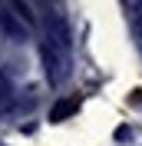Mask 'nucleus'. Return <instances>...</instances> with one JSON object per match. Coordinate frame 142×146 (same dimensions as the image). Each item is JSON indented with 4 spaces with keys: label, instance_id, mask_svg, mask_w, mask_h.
Returning <instances> with one entry per match:
<instances>
[{
    "label": "nucleus",
    "instance_id": "obj_6",
    "mask_svg": "<svg viewBox=\"0 0 142 146\" xmlns=\"http://www.w3.org/2000/svg\"><path fill=\"white\" fill-rule=\"evenodd\" d=\"M132 10V20H135V33H142V3H129Z\"/></svg>",
    "mask_w": 142,
    "mask_h": 146
},
{
    "label": "nucleus",
    "instance_id": "obj_1",
    "mask_svg": "<svg viewBox=\"0 0 142 146\" xmlns=\"http://www.w3.org/2000/svg\"><path fill=\"white\" fill-rule=\"evenodd\" d=\"M43 43L60 50V53H70V27H66V17L56 13L53 7H43Z\"/></svg>",
    "mask_w": 142,
    "mask_h": 146
},
{
    "label": "nucleus",
    "instance_id": "obj_4",
    "mask_svg": "<svg viewBox=\"0 0 142 146\" xmlns=\"http://www.w3.org/2000/svg\"><path fill=\"white\" fill-rule=\"evenodd\" d=\"M13 103H17V96H13V90L7 86V80H0V116H7L10 110H13Z\"/></svg>",
    "mask_w": 142,
    "mask_h": 146
},
{
    "label": "nucleus",
    "instance_id": "obj_3",
    "mask_svg": "<svg viewBox=\"0 0 142 146\" xmlns=\"http://www.w3.org/2000/svg\"><path fill=\"white\" fill-rule=\"evenodd\" d=\"M76 106H80L76 100H60V103L53 106V113H50V119H53V123H60V119H66L70 113H76Z\"/></svg>",
    "mask_w": 142,
    "mask_h": 146
},
{
    "label": "nucleus",
    "instance_id": "obj_5",
    "mask_svg": "<svg viewBox=\"0 0 142 146\" xmlns=\"http://www.w3.org/2000/svg\"><path fill=\"white\" fill-rule=\"evenodd\" d=\"M3 27H7L10 33L17 36V40H27V27H23V23H17V20L10 17V13H3Z\"/></svg>",
    "mask_w": 142,
    "mask_h": 146
},
{
    "label": "nucleus",
    "instance_id": "obj_2",
    "mask_svg": "<svg viewBox=\"0 0 142 146\" xmlns=\"http://www.w3.org/2000/svg\"><path fill=\"white\" fill-rule=\"evenodd\" d=\"M40 56H43V66H46V80L53 86H60L66 80V73H70V53H60L53 46L40 43Z\"/></svg>",
    "mask_w": 142,
    "mask_h": 146
}]
</instances>
